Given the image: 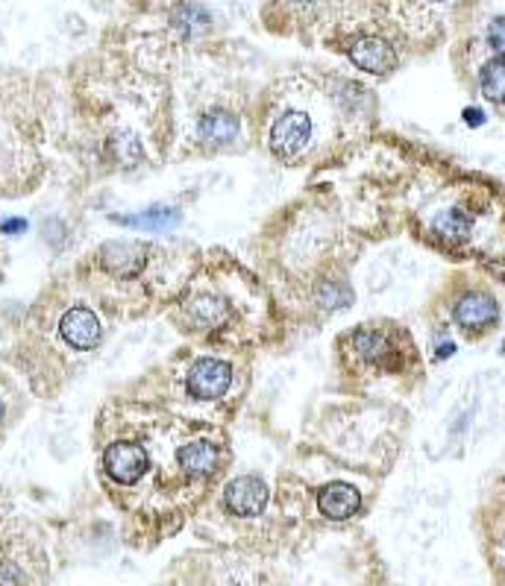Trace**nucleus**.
Returning a JSON list of instances; mask_svg holds the SVG:
<instances>
[{
    "label": "nucleus",
    "mask_w": 505,
    "mask_h": 586,
    "mask_svg": "<svg viewBox=\"0 0 505 586\" xmlns=\"http://www.w3.org/2000/svg\"><path fill=\"white\" fill-rule=\"evenodd\" d=\"M291 3H298V7H315L317 0H291Z\"/></svg>",
    "instance_id": "a211bd4d"
},
{
    "label": "nucleus",
    "mask_w": 505,
    "mask_h": 586,
    "mask_svg": "<svg viewBox=\"0 0 505 586\" xmlns=\"http://www.w3.org/2000/svg\"><path fill=\"white\" fill-rule=\"evenodd\" d=\"M350 59L359 65L361 71L370 74H389L397 68V54L389 42L382 38H361L350 47Z\"/></svg>",
    "instance_id": "423d86ee"
},
{
    "label": "nucleus",
    "mask_w": 505,
    "mask_h": 586,
    "mask_svg": "<svg viewBox=\"0 0 505 586\" xmlns=\"http://www.w3.org/2000/svg\"><path fill=\"white\" fill-rule=\"evenodd\" d=\"M200 135L209 144H229L238 135V121L226 115V112H212V115L203 117Z\"/></svg>",
    "instance_id": "f8f14e48"
},
{
    "label": "nucleus",
    "mask_w": 505,
    "mask_h": 586,
    "mask_svg": "<svg viewBox=\"0 0 505 586\" xmlns=\"http://www.w3.org/2000/svg\"><path fill=\"white\" fill-rule=\"evenodd\" d=\"M126 226H142V229H165L177 223V212L171 209H150V212L138 214V217H117Z\"/></svg>",
    "instance_id": "ddd939ff"
},
{
    "label": "nucleus",
    "mask_w": 505,
    "mask_h": 586,
    "mask_svg": "<svg viewBox=\"0 0 505 586\" xmlns=\"http://www.w3.org/2000/svg\"><path fill=\"white\" fill-rule=\"evenodd\" d=\"M0 419H3V405H0Z\"/></svg>",
    "instance_id": "aec40b11"
},
{
    "label": "nucleus",
    "mask_w": 505,
    "mask_h": 586,
    "mask_svg": "<svg viewBox=\"0 0 505 586\" xmlns=\"http://www.w3.org/2000/svg\"><path fill=\"white\" fill-rule=\"evenodd\" d=\"M59 331L74 349H94L100 343V323L89 308H71L59 323Z\"/></svg>",
    "instance_id": "0eeeda50"
},
{
    "label": "nucleus",
    "mask_w": 505,
    "mask_h": 586,
    "mask_svg": "<svg viewBox=\"0 0 505 586\" xmlns=\"http://www.w3.org/2000/svg\"><path fill=\"white\" fill-rule=\"evenodd\" d=\"M217 461H221V454H217V446L206 443V440H198V443L186 446L180 452V466L194 478H206L212 472L217 470Z\"/></svg>",
    "instance_id": "9d476101"
},
{
    "label": "nucleus",
    "mask_w": 505,
    "mask_h": 586,
    "mask_svg": "<svg viewBox=\"0 0 505 586\" xmlns=\"http://www.w3.org/2000/svg\"><path fill=\"white\" fill-rule=\"evenodd\" d=\"M352 343H356V352H361L368 361H379V358H385L391 352L389 340L377 335V331H359Z\"/></svg>",
    "instance_id": "4468645a"
},
{
    "label": "nucleus",
    "mask_w": 505,
    "mask_h": 586,
    "mask_svg": "<svg viewBox=\"0 0 505 586\" xmlns=\"http://www.w3.org/2000/svg\"><path fill=\"white\" fill-rule=\"evenodd\" d=\"M103 466L117 484H133L145 475L147 452L136 443H115L109 446L106 454H103Z\"/></svg>",
    "instance_id": "20e7f679"
},
{
    "label": "nucleus",
    "mask_w": 505,
    "mask_h": 586,
    "mask_svg": "<svg viewBox=\"0 0 505 586\" xmlns=\"http://www.w3.org/2000/svg\"><path fill=\"white\" fill-rule=\"evenodd\" d=\"M424 3H433V7H447L452 0H424Z\"/></svg>",
    "instance_id": "6ab92c4d"
},
{
    "label": "nucleus",
    "mask_w": 505,
    "mask_h": 586,
    "mask_svg": "<svg viewBox=\"0 0 505 586\" xmlns=\"http://www.w3.org/2000/svg\"><path fill=\"white\" fill-rule=\"evenodd\" d=\"M500 317L494 296L482 291H470L452 305V320L459 323L464 331H485L491 329Z\"/></svg>",
    "instance_id": "f257e3e1"
},
{
    "label": "nucleus",
    "mask_w": 505,
    "mask_h": 586,
    "mask_svg": "<svg viewBox=\"0 0 505 586\" xmlns=\"http://www.w3.org/2000/svg\"><path fill=\"white\" fill-rule=\"evenodd\" d=\"M485 45L491 47V54L505 56V15L494 19L485 30Z\"/></svg>",
    "instance_id": "2eb2a0df"
},
{
    "label": "nucleus",
    "mask_w": 505,
    "mask_h": 586,
    "mask_svg": "<svg viewBox=\"0 0 505 586\" xmlns=\"http://www.w3.org/2000/svg\"><path fill=\"white\" fill-rule=\"evenodd\" d=\"M361 507V496L347 484H329V487L321 493V514L326 519H335V522H341V519H350V516L359 514Z\"/></svg>",
    "instance_id": "1a4fd4ad"
},
{
    "label": "nucleus",
    "mask_w": 505,
    "mask_h": 586,
    "mask_svg": "<svg viewBox=\"0 0 505 586\" xmlns=\"http://www.w3.org/2000/svg\"><path fill=\"white\" fill-rule=\"evenodd\" d=\"M229 382H233V370L224 361H215V358L198 361L189 373V391L198 399H217V396H224L229 391Z\"/></svg>",
    "instance_id": "7ed1b4c3"
},
{
    "label": "nucleus",
    "mask_w": 505,
    "mask_h": 586,
    "mask_svg": "<svg viewBox=\"0 0 505 586\" xmlns=\"http://www.w3.org/2000/svg\"><path fill=\"white\" fill-rule=\"evenodd\" d=\"M224 498L235 516H256L268 505V487L259 478H235L226 487Z\"/></svg>",
    "instance_id": "39448f33"
},
{
    "label": "nucleus",
    "mask_w": 505,
    "mask_h": 586,
    "mask_svg": "<svg viewBox=\"0 0 505 586\" xmlns=\"http://www.w3.org/2000/svg\"><path fill=\"white\" fill-rule=\"evenodd\" d=\"M147 249L142 244H106L100 249V258H103V267L109 273L115 275H136L142 267H145Z\"/></svg>",
    "instance_id": "6e6552de"
},
{
    "label": "nucleus",
    "mask_w": 505,
    "mask_h": 586,
    "mask_svg": "<svg viewBox=\"0 0 505 586\" xmlns=\"http://www.w3.org/2000/svg\"><path fill=\"white\" fill-rule=\"evenodd\" d=\"M464 117H468V124H482V112H479V109H468V112H464Z\"/></svg>",
    "instance_id": "f3484780"
},
{
    "label": "nucleus",
    "mask_w": 505,
    "mask_h": 586,
    "mask_svg": "<svg viewBox=\"0 0 505 586\" xmlns=\"http://www.w3.org/2000/svg\"><path fill=\"white\" fill-rule=\"evenodd\" d=\"M479 91L487 103L505 106V56H491L479 71Z\"/></svg>",
    "instance_id": "9b49d317"
},
{
    "label": "nucleus",
    "mask_w": 505,
    "mask_h": 586,
    "mask_svg": "<svg viewBox=\"0 0 505 586\" xmlns=\"http://www.w3.org/2000/svg\"><path fill=\"white\" fill-rule=\"evenodd\" d=\"M312 138V121L303 112H285L271 129V150L282 159L298 156Z\"/></svg>",
    "instance_id": "f03ea898"
},
{
    "label": "nucleus",
    "mask_w": 505,
    "mask_h": 586,
    "mask_svg": "<svg viewBox=\"0 0 505 586\" xmlns=\"http://www.w3.org/2000/svg\"><path fill=\"white\" fill-rule=\"evenodd\" d=\"M0 229L7 232V235H15V232L27 229V221H7V223H0Z\"/></svg>",
    "instance_id": "dca6fc26"
}]
</instances>
